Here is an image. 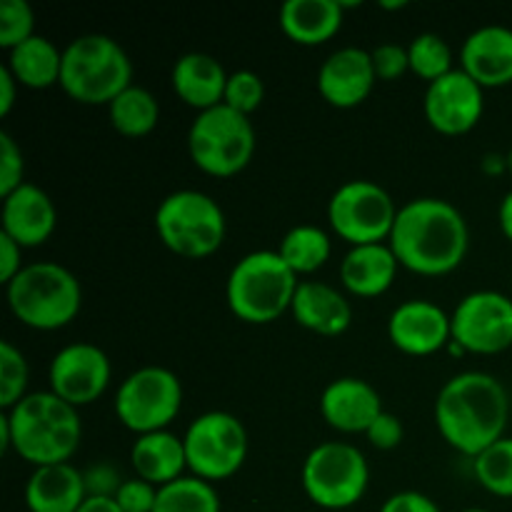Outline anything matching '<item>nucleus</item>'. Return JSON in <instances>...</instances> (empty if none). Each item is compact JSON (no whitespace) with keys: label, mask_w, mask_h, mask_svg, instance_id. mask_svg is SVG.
I'll return each mask as SVG.
<instances>
[{"label":"nucleus","mask_w":512,"mask_h":512,"mask_svg":"<svg viewBox=\"0 0 512 512\" xmlns=\"http://www.w3.org/2000/svg\"><path fill=\"white\" fill-rule=\"evenodd\" d=\"M300 485L313 505L323 510H348L365 498L370 465L363 450L343 440L320 443L305 455Z\"/></svg>","instance_id":"nucleus-9"},{"label":"nucleus","mask_w":512,"mask_h":512,"mask_svg":"<svg viewBox=\"0 0 512 512\" xmlns=\"http://www.w3.org/2000/svg\"><path fill=\"white\" fill-rule=\"evenodd\" d=\"M155 233L178 258L205 260L223 248L228 220L208 193L185 188L160 200L155 210Z\"/></svg>","instance_id":"nucleus-7"},{"label":"nucleus","mask_w":512,"mask_h":512,"mask_svg":"<svg viewBox=\"0 0 512 512\" xmlns=\"http://www.w3.org/2000/svg\"><path fill=\"white\" fill-rule=\"evenodd\" d=\"M228 75L230 73L218 58L200 53V50H190L175 60L170 85H173V93L188 108L205 113V110L223 105Z\"/></svg>","instance_id":"nucleus-23"},{"label":"nucleus","mask_w":512,"mask_h":512,"mask_svg":"<svg viewBox=\"0 0 512 512\" xmlns=\"http://www.w3.org/2000/svg\"><path fill=\"white\" fill-rule=\"evenodd\" d=\"M463 512H490V510H483V508H468V510H463Z\"/></svg>","instance_id":"nucleus-48"},{"label":"nucleus","mask_w":512,"mask_h":512,"mask_svg":"<svg viewBox=\"0 0 512 512\" xmlns=\"http://www.w3.org/2000/svg\"><path fill=\"white\" fill-rule=\"evenodd\" d=\"M83 478L88 498H115L120 485H123V478L110 463H98L93 468L83 470Z\"/></svg>","instance_id":"nucleus-40"},{"label":"nucleus","mask_w":512,"mask_h":512,"mask_svg":"<svg viewBox=\"0 0 512 512\" xmlns=\"http://www.w3.org/2000/svg\"><path fill=\"white\" fill-rule=\"evenodd\" d=\"M5 68L13 73L20 88L48 90L53 85H60L63 50L45 35H33L30 40L20 43L18 48L8 50Z\"/></svg>","instance_id":"nucleus-27"},{"label":"nucleus","mask_w":512,"mask_h":512,"mask_svg":"<svg viewBox=\"0 0 512 512\" xmlns=\"http://www.w3.org/2000/svg\"><path fill=\"white\" fill-rule=\"evenodd\" d=\"M5 300L20 325L40 333L63 330L83 308L80 280L53 260L30 263L5 285Z\"/></svg>","instance_id":"nucleus-4"},{"label":"nucleus","mask_w":512,"mask_h":512,"mask_svg":"<svg viewBox=\"0 0 512 512\" xmlns=\"http://www.w3.org/2000/svg\"><path fill=\"white\" fill-rule=\"evenodd\" d=\"M405 5H408V3H403V0H400V3H380V8H383V10H403Z\"/></svg>","instance_id":"nucleus-46"},{"label":"nucleus","mask_w":512,"mask_h":512,"mask_svg":"<svg viewBox=\"0 0 512 512\" xmlns=\"http://www.w3.org/2000/svg\"><path fill=\"white\" fill-rule=\"evenodd\" d=\"M25 183L23 150L10 133H0V198L10 195Z\"/></svg>","instance_id":"nucleus-36"},{"label":"nucleus","mask_w":512,"mask_h":512,"mask_svg":"<svg viewBox=\"0 0 512 512\" xmlns=\"http://www.w3.org/2000/svg\"><path fill=\"white\" fill-rule=\"evenodd\" d=\"M78 512H123L115 498H88Z\"/></svg>","instance_id":"nucleus-45"},{"label":"nucleus","mask_w":512,"mask_h":512,"mask_svg":"<svg viewBox=\"0 0 512 512\" xmlns=\"http://www.w3.org/2000/svg\"><path fill=\"white\" fill-rule=\"evenodd\" d=\"M35 33V13L28 0H3L0 3V48H18Z\"/></svg>","instance_id":"nucleus-34"},{"label":"nucleus","mask_w":512,"mask_h":512,"mask_svg":"<svg viewBox=\"0 0 512 512\" xmlns=\"http://www.w3.org/2000/svg\"><path fill=\"white\" fill-rule=\"evenodd\" d=\"M155 512H223V503L213 483L183 475L158 490Z\"/></svg>","instance_id":"nucleus-30"},{"label":"nucleus","mask_w":512,"mask_h":512,"mask_svg":"<svg viewBox=\"0 0 512 512\" xmlns=\"http://www.w3.org/2000/svg\"><path fill=\"white\" fill-rule=\"evenodd\" d=\"M345 13L338 0H290L280 8V30L295 45L318 48L343 28Z\"/></svg>","instance_id":"nucleus-26"},{"label":"nucleus","mask_w":512,"mask_h":512,"mask_svg":"<svg viewBox=\"0 0 512 512\" xmlns=\"http://www.w3.org/2000/svg\"><path fill=\"white\" fill-rule=\"evenodd\" d=\"M188 473L208 483H223L233 478L248 458V430L225 410H210L198 415L183 435Z\"/></svg>","instance_id":"nucleus-11"},{"label":"nucleus","mask_w":512,"mask_h":512,"mask_svg":"<svg viewBox=\"0 0 512 512\" xmlns=\"http://www.w3.org/2000/svg\"><path fill=\"white\" fill-rule=\"evenodd\" d=\"M23 268V248L13 238L0 233V283L8 285Z\"/></svg>","instance_id":"nucleus-42"},{"label":"nucleus","mask_w":512,"mask_h":512,"mask_svg":"<svg viewBox=\"0 0 512 512\" xmlns=\"http://www.w3.org/2000/svg\"><path fill=\"white\" fill-rule=\"evenodd\" d=\"M115 418L135 435L168 430L183 408V383L160 365L133 370L115 393Z\"/></svg>","instance_id":"nucleus-10"},{"label":"nucleus","mask_w":512,"mask_h":512,"mask_svg":"<svg viewBox=\"0 0 512 512\" xmlns=\"http://www.w3.org/2000/svg\"><path fill=\"white\" fill-rule=\"evenodd\" d=\"M380 512H443L430 495L418 493V490H400L390 495L383 503Z\"/></svg>","instance_id":"nucleus-41"},{"label":"nucleus","mask_w":512,"mask_h":512,"mask_svg":"<svg viewBox=\"0 0 512 512\" xmlns=\"http://www.w3.org/2000/svg\"><path fill=\"white\" fill-rule=\"evenodd\" d=\"M410 58V73L418 75L425 83H435V80L445 78L453 73V50H450L448 40L438 33H420L410 40L408 45Z\"/></svg>","instance_id":"nucleus-32"},{"label":"nucleus","mask_w":512,"mask_h":512,"mask_svg":"<svg viewBox=\"0 0 512 512\" xmlns=\"http://www.w3.org/2000/svg\"><path fill=\"white\" fill-rule=\"evenodd\" d=\"M388 338L400 353L430 358L453 343V320L433 300H405L390 313Z\"/></svg>","instance_id":"nucleus-16"},{"label":"nucleus","mask_w":512,"mask_h":512,"mask_svg":"<svg viewBox=\"0 0 512 512\" xmlns=\"http://www.w3.org/2000/svg\"><path fill=\"white\" fill-rule=\"evenodd\" d=\"M113 380L108 353L95 343H70L53 355L48 368V390L73 408L100 400Z\"/></svg>","instance_id":"nucleus-14"},{"label":"nucleus","mask_w":512,"mask_h":512,"mask_svg":"<svg viewBox=\"0 0 512 512\" xmlns=\"http://www.w3.org/2000/svg\"><path fill=\"white\" fill-rule=\"evenodd\" d=\"M88 500L83 470L73 463L33 468L25 483V505L30 512H78Z\"/></svg>","instance_id":"nucleus-24"},{"label":"nucleus","mask_w":512,"mask_h":512,"mask_svg":"<svg viewBox=\"0 0 512 512\" xmlns=\"http://www.w3.org/2000/svg\"><path fill=\"white\" fill-rule=\"evenodd\" d=\"M433 415L440 438L473 460L505 438L510 395L495 375L465 370L440 388Z\"/></svg>","instance_id":"nucleus-2"},{"label":"nucleus","mask_w":512,"mask_h":512,"mask_svg":"<svg viewBox=\"0 0 512 512\" xmlns=\"http://www.w3.org/2000/svg\"><path fill=\"white\" fill-rule=\"evenodd\" d=\"M453 343L470 355H500L512 348V298L500 290H473L455 310Z\"/></svg>","instance_id":"nucleus-13"},{"label":"nucleus","mask_w":512,"mask_h":512,"mask_svg":"<svg viewBox=\"0 0 512 512\" xmlns=\"http://www.w3.org/2000/svg\"><path fill=\"white\" fill-rule=\"evenodd\" d=\"M300 278L278 250H253L233 265L225 283L228 308L240 323L270 325L290 313Z\"/></svg>","instance_id":"nucleus-5"},{"label":"nucleus","mask_w":512,"mask_h":512,"mask_svg":"<svg viewBox=\"0 0 512 512\" xmlns=\"http://www.w3.org/2000/svg\"><path fill=\"white\" fill-rule=\"evenodd\" d=\"M83 420L78 408L50 390L28 393L0 415V450H13L33 468L70 463L80 450Z\"/></svg>","instance_id":"nucleus-3"},{"label":"nucleus","mask_w":512,"mask_h":512,"mask_svg":"<svg viewBox=\"0 0 512 512\" xmlns=\"http://www.w3.org/2000/svg\"><path fill=\"white\" fill-rule=\"evenodd\" d=\"M0 225V233L13 238L23 250L40 248L58 228V208L40 185L23 183L3 198Z\"/></svg>","instance_id":"nucleus-18"},{"label":"nucleus","mask_w":512,"mask_h":512,"mask_svg":"<svg viewBox=\"0 0 512 512\" xmlns=\"http://www.w3.org/2000/svg\"><path fill=\"white\" fill-rule=\"evenodd\" d=\"M498 223H500V230H503L505 238L512 243V190H508V193H505V198L500 200Z\"/></svg>","instance_id":"nucleus-44"},{"label":"nucleus","mask_w":512,"mask_h":512,"mask_svg":"<svg viewBox=\"0 0 512 512\" xmlns=\"http://www.w3.org/2000/svg\"><path fill=\"white\" fill-rule=\"evenodd\" d=\"M473 475L490 495L512 500V438L505 435L473 458Z\"/></svg>","instance_id":"nucleus-31"},{"label":"nucleus","mask_w":512,"mask_h":512,"mask_svg":"<svg viewBox=\"0 0 512 512\" xmlns=\"http://www.w3.org/2000/svg\"><path fill=\"white\" fill-rule=\"evenodd\" d=\"M130 465L135 470V478L148 480L155 488L175 483L188 470L183 438L170 430L138 435L130 448Z\"/></svg>","instance_id":"nucleus-25"},{"label":"nucleus","mask_w":512,"mask_h":512,"mask_svg":"<svg viewBox=\"0 0 512 512\" xmlns=\"http://www.w3.org/2000/svg\"><path fill=\"white\" fill-rule=\"evenodd\" d=\"M290 315L300 328L320 338H340L353 323V305L348 295L320 280H300Z\"/></svg>","instance_id":"nucleus-21"},{"label":"nucleus","mask_w":512,"mask_h":512,"mask_svg":"<svg viewBox=\"0 0 512 512\" xmlns=\"http://www.w3.org/2000/svg\"><path fill=\"white\" fill-rule=\"evenodd\" d=\"M505 168H508V173H510V178H512V148H510V153L505 155Z\"/></svg>","instance_id":"nucleus-47"},{"label":"nucleus","mask_w":512,"mask_h":512,"mask_svg":"<svg viewBox=\"0 0 512 512\" xmlns=\"http://www.w3.org/2000/svg\"><path fill=\"white\" fill-rule=\"evenodd\" d=\"M460 70L483 90L512 85V28L483 25L463 40Z\"/></svg>","instance_id":"nucleus-20"},{"label":"nucleus","mask_w":512,"mask_h":512,"mask_svg":"<svg viewBox=\"0 0 512 512\" xmlns=\"http://www.w3.org/2000/svg\"><path fill=\"white\" fill-rule=\"evenodd\" d=\"M158 490L153 483L143 478H125L120 485L115 503L123 512H155L158 503Z\"/></svg>","instance_id":"nucleus-38"},{"label":"nucleus","mask_w":512,"mask_h":512,"mask_svg":"<svg viewBox=\"0 0 512 512\" xmlns=\"http://www.w3.org/2000/svg\"><path fill=\"white\" fill-rule=\"evenodd\" d=\"M400 263L390 243L355 245L340 260V283L345 295L370 300L380 298L398 280Z\"/></svg>","instance_id":"nucleus-22"},{"label":"nucleus","mask_w":512,"mask_h":512,"mask_svg":"<svg viewBox=\"0 0 512 512\" xmlns=\"http://www.w3.org/2000/svg\"><path fill=\"white\" fill-rule=\"evenodd\" d=\"M278 253L285 260V265L303 280L328 265L330 255H333V240L320 225L303 223L283 235Z\"/></svg>","instance_id":"nucleus-28"},{"label":"nucleus","mask_w":512,"mask_h":512,"mask_svg":"<svg viewBox=\"0 0 512 512\" xmlns=\"http://www.w3.org/2000/svg\"><path fill=\"white\" fill-rule=\"evenodd\" d=\"M30 365L23 350L10 340H0V408L10 410L28 395Z\"/></svg>","instance_id":"nucleus-33"},{"label":"nucleus","mask_w":512,"mask_h":512,"mask_svg":"<svg viewBox=\"0 0 512 512\" xmlns=\"http://www.w3.org/2000/svg\"><path fill=\"white\" fill-rule=\"evenodd\" d=\"M133 85V63L118 40L103 33H85L63 48L60 88L80 105L108 108Z\"/></svg>","instance_id":"nucleus-6"},{"label":"nucleus","mask_w":512,"mask_h":512,"mask_svg":"<svg viewBox=\"0 0 512 512\" xmlns=\"http://www.w3.org/2000/svg\"><path fill=\"white\" fill-rule=\"evenodd\" d=\"M108 120L123 138H145L160 123V103L143 85H130L108 105Z\"/></svg>","instance_id":"nucleus-29"},{"label":"nucleus","mask_w":512,"mask_h":512,"mask_svg":"<svg viewBox=\"0 0 512 512\" xmlns=\"http://www.w3.org/2000/svg\"><path fill=\"white\" fill-rule=\"evenodd\" d=\"M375 68L370 50L340 48L323 60L318 70V93L328 105L338 110H350L363 105L373 93Z\"/></svg>","instance_id":"nucleus-17"},{"label":"nucleus","mask_w":512,"mask_h":512,"mask_svg":"<svg viewBox=\"0 0 512 512\" xmlns=\"http://www.w3.org/2000/svg\"><path fill=\"white\" fill-rule=\"evenodd\" d=\"M370 58H373L378 83H395V80H400L403 75L410 73L408 45L380 43L378 48L370 50Z\"/></svg>","instance_id":"nucleus-37"},{"label":"nucleus","mask_w":512,"mask_h":512,"mask_svg":"<svg viewBox=\"0 0 512 512\" xmlns=\"http://www.w3.org/2000/svg\"><path fill=\"white\" fill-rule=\"evenodd\" d=\"M365 438H368V443L373 445V448L395 450L400 443H403L405 428H403V423H400L398 415L383 410V413H380V418L368 428Z\"/></svg>","instance_id":"nucleus-39"},{"label":"nucleus","mask_w":512,"mask_h":512,"mask_svg":"<svg viewBox=\"0 0 512 512\" xmlns=\"http://www.w3.org/2000/svg\"><path fill=\"white\" fill-rule=\"evenodd\" d=\"M18 80L13 78L8 68H0V118H8L15 108V100H18Z\"/></svg>","instance_id":"nucleus-43"},{"label":"nucleus","mask_w":512,"mask_h":512,"mask_svg":"<svg viewBox=\"0 0 512 512\" xmlns=\"http://www.w3.org/2000/svg\"><path fill=\"white\" fill-rule=\"evenodd\" d=\"M265 100V83L253 70H233L225 85L223 105L233 108L240 115H253Z\"/></svg>","instance_id":"nucleus-35"},{"label":"nucleus","mask_w":512,"mask_h":512,"mask_svg":"<svg viewBox=\"0 0 512 512\" xmlns=\"http://www.w3.org/2000/svg\"><path fill=\"white\" fill-rule=\"evenodd\" d=\"M383 413L380 393L360 378H338L325 385L320 395V415L333 430L343 435L368 433L370 425Z\"/></svg>","instance_id":"nucleus-19"},{"label":"nucleus","mask_w":512,"mask_h":512,"mask_svg":"<svg viewBox=\"0 0 512 512\" xmlns=\"http://www.w3.org/2000/svg\"><path fill=\"white\" fill-rule=\"evenodd\" d=\"M255 145L253 120L228 105L198 113L188 130L190 160L210 178L225 180L243 173L253 160Z\"/></svg>","instance_id":"nucleus-8"},{"label":"nucleus","mask_w":512,"mask_h":512,"mask_svg":"<svg viewBox=\"0 0 512 512\" xmlns=\"http://www.w3.org/2000/svg\"><path fill=\"white\" fill-rule=\"evenodd\" d=\"M423 113L435 133L448 138L468 135L483 120L485 90L468 73L455 68L425 88Z\"/></svg>","instance_id":"nucleus-15"},{"label":"nucleus","mask_w":512,"mask_h":512,"mask_svg":"<svg viewBox=\"0 0 512 512\" xmlns=\"http://www.w3.org/2000/svg\"><path fill=\"white\" fill-rule=\"evenodd\" d=\"M388 243L400 268L423 278H443L468 258L470 228L450 200L413 198L400 205Z\"/></svg>","instance_id":"nucleus-1"},{"label":"nucleus","mask_w":512,"mask_h":512,"mask_svg":"<svg viewBox=\"0 0 512 512\" xmlns=\"http://www.w3.org/2000/svg\"><path fill=\"white\" fill-rule=\"evenodd\" d=\"M398 205L383 185L373 180H348L328 200V223L340 240L355 245L388 243Z\"/></svg>","instance_id":"nucleus-12"}]
</instances>
